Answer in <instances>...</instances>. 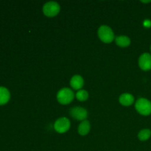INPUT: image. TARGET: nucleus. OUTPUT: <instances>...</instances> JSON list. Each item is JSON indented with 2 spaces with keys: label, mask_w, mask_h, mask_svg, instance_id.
Wrapping results in <instances>:
<instances>
[{
  "label": "nucleus",
  "mask_w": 151,
  "mask_h": 151,
  "mask_svg": "<svg viewBox=\"0 0 151 151\" xmlns=\"http://www.w3.org/2000/svg\"><path fill=\"white\" fill-rule=\"evenodd\" d=\"M88 93L86 90L81 89L76 93V98L78 99L79 101L83 102L88 99Z\"/></svg>",
  "instance_id": "14"
},
{
  "label": "nucleus",
  "mask_w": 151,
  "mask_h": 151,
  "mask_svg": "<svg viewBox=\"0 0 151 151\" xmlns=\"http://www.w3.org/2000/svg\"><path fill=\"white\" fill-rule=\"evenodd\" d=\"M70 121L66 117H60L55 121L54 128L59 134H63L70 128Z\"/></svg>",
  "instance_id": "5"
},
{
  "label": "nucleus",
  "mask_w": 151,
  "mask_h": 151,
  "mask_svg": "<svg viewBox=\"0 0 151 151\" xmlns=\"http://www.w3.org/2000/svg\"><path fill=\"white\" fill-rule=\"evenodd\" d=\"M43 12L47 17H54L60 12V5L56 1H49L44 4Z\"/></svg>",
  "instance_id": "4"
},
{
  "label": "nucleus",
  "mask_w": 151,
  "mask_h": 151,
  "mask_svg": "<svg viewBox=\"0 0 151 151\" xmlns=\"http://www.w3.org/2000/svg\"><path fill=\"white\" fill-rule=\"evenodd\" d=\"M116 44L120 47H127L131 44V39L125 35H119L115 38Z\"/></svg>",
  "instance_id": "12"
},
{
  "label": "nucleus",
  "mask_w": 151,
  "mask_h": 151,
  "mask_svg": "<svg viewBox=\"0 0 151 151\" xmlns=\"http://www.w3.org/2000/svg\"><path fill=\"white\" fill-rule=\"evenodd\" d=\"M150 51H151V45H150Z\"/></svg>",
  "instance_id": "16"
},
{
  "label": "nucleus",
  "mask_w": 151,
  "mask_h": 151,
  "mask_svg": "<svg viewBox=\"0 0 151 151\" xmlns=\"http://www.w3.org/2000/svg\"><path fill=\"white\" fill-rule=\"evenodd\" d=\"M151 136V131L150 129H142L138 134L139 139L142 142L147 141Z\"/></svg>",
  "instance_id": "13"
},
{
  "label": "nucleus",
  "mask_w": 151,
  "mask_h": 151,
  "mask_svg": "<svg viewBox=\"0 0 151 151\" xmlns=\"http://www.w3.org/2000/svg\"><path fill=\"white\" fill-rule=\"evenodd\" d=\"M74 97L75 94L69 88H61L57 94L58 101L62 105L69 104L74 100Z\"/></svg>",
  "instance_id": "3"
},
{
  "label": "nucleus",
  "mask_w": 151,
  "mask_h": 151,
  "mask_svg": "<svg viewBox=\"0 0 151 151\" xmlns=\"http://www.w3.org/2000/svg\"><path fill=\"white\" fill-rule=\"evenodd\" d=\"M90 128H91L90 122L88 120H84L78 126V133L81 136H85L89 132Z\"/></svg>",
  "instance_id": "11"
},
{
  "label": "nucleus",
  "mask_w": 151,
  "mask_h": 151,
  "mask_svg": "<svg viewBox=\"0 0 151 151\" xmlns=\"http://www.w3.org/2000/svg\"><path fill=\"white\" fill-rule=\"evenodd\" d=\"M10 94L9 90L4 86H0V105H4L9 101Z\"/></svg>",
  "instance_id": "10"
},
{
  "label": "nucleus",
  "mask_w": 151,
  "mask_h": 151,
  "mask_svg": "<svg viewBox=\"0 0 151 151\" xmlns=\"http://www.w3.org/2000/svg\"><path fill=\"white\" fill-rule=\"evenodd\" d=\"M119 101L120 104L124 106H130L134 103V96L129 93H124L121 94L119 98Z\"/></svg>",
  "instance_id": "9"
},
{
  "label": "nucleus",
  "mask_w": 151,
  "mask_h": 151,
  "mask_svg": "<svg viewBox=\"0 0 151 151\" xmlns=\"http://www.w3.org/2000/svg\"><path fill=\"white\" fill-rule=\"evenodd\" d=\"M151 1H142V2H143V3H149V2H150Z\"/></svg>",
  "instance_id": "15"
},
{
  "label": "nucleus",
  "mask_w": 151,
  "mask_h": 151,
  "mask_svg": "<svg viewBox=\"0 0 151 151\" xmlns=\"http://www.w3.org/2000/svg\"><path fill=\"white\" fill-rule=\"evenodd\" d=\"M139 66L143 71H149L151 69V55L145 52L139 58Z\"/></svg>",
  "instance_id": "7"
},
{
  "label": "nucleus",
  "mask_w": 151,
  "mask_h": 151,
  "mask_svg": "<svg viewBox=\"0 0 151 151\" xmlns=\"http://www.w3.org/2000/svg\"><path fill=\"white\" fill-rule=\"evenodd\" d=\"M98 37L103 42L106 44L111 43L114 39V33L111 28L106 25H103L98 29Z\"/></svg>",
  "instance_id": "1"
},
{
  "label": "nucleus",
  "mask_w": 151,
  "mask_h": 151,
  "mask_svg": "<svg viewBox=\"0 0 151 151\" xmlns=\"http://www.w3.org/2000/svg\"><path fill=\"white\" fill-rule=\"evenodd\" d=\"M69 114L72 116V118L77 119V120L84 121L88 116V111L83 108L76 106V107H73L70 109Z\"/></svg>",
  "instance_id": "6"
},
{
  "label": "nucleus",
  "mask_w": 151,
  "mask_h": 151,
  "mask_svg": "<svg viewBox=\"0 0 151 151\" xmlns=\"http://www.w3.org/2000/svg\"><path fill=\"white\" fill-rule=\"evenodd\" d=\"M83 78L79 75H74L70 80V86L72 88L75 90H81L83 86Z\"/></svg>",
  "instance_id": "8"
},
{
  "label": "nucleus",
  "mask_w": 151,
  "mask_h": 151,
  "mask_svg": "<svg viewBox=\"0 0 151 151\" xmlns=\"http://www.w3.org/2000/svg\"><path fill=\"white\" fill-rule=\"evenodd\" d=\"M135 109L140 114L148 116L151 114V102L146 98H139L135 103Z\"/></svg>",
  "instance_id": "2"
}]
</instances>
